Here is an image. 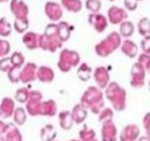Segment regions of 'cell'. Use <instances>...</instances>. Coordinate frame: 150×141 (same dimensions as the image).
<instances>
[{"mask_svg": "<svg viewBox=\"0 0 150 141\" xmlns=\"http://www.w3.org/2000/svg\"><path fill=\"white\" fill-rule=\"evenodd\" d=\"M145 75H146V71L144 66L139 63H135L131 69V81H130L131 86L143 87L145 84Z\"/></svg>", "mask_w": 150, "mask_h": 141, "instance_id": "7", "label": "cell"}, {"mask_svg": "<svg viewBox=\"0 0 150 141\" xmlns=\"http://www.w3.org/2000/svg\"><path fill=\"white\" fill-rule=\"evenodd\" d=\"M6 126H8V124H6V123L2 122V121L0 120V135L4 134V132H6Z\"/></svg>", "mask_w": 150, "mask_h": 141, "instance_id": "45", "label": "cell"}, {"mask_svg": "<svg viewBox=\"0 0 150 141\" xmlns=\"http://www.w3.org/2000/svg\"><path fill=\"white\" fill-rule=\"evenodd\" d=\"M81 104L92 113H100L104 107L103 93L96 86H89L81 96Z\"/></svg>", "mask_w": 150, "mask_h": 141, "instance_id": "2", "label": "cell"}, {"mask_svg": "<svg viewBox=\"0 0 150 141\" xmlns=\"http://www.w3.org/2000/svg\"><path fill=\"white\" fill-rule=\"evenodd\" d=\"M29 94H30V92L28 91V88L26 87L19 88L15 93V99L18 102H21V104H26L29 98Z\"/></svg>", "mask_w": 150, "mask_h": 141, "instance_id": "34", "label": "cell"}, {"mask_svg": "<svg viewBox=\"0 0 150 141\" xmlns=\"http://www.w3.org/2000/svg\"><path fill=\"white\" fill-rule=\"evenodd\" d=\"M55 78V72L47 66H41L37 70V79L42 83H50Z\"/></svg>", "mask_w": 150, "mask_h": 141, "instance_id": "15", "label": "cell"}, {"mask_svg": "<svg viewBox=\"0 0 150 141\" xmlns=\"http://www.w3.org/2000/svg\"><path fill=\"white\" fill-rule=\"evenodd\" d=\"M144 124H145V128L147 130V134L148 136L150 137V112L146 114L144 119Z\"/></svg>", "mask_w": 150, "mask_h": 141, "instance_id": "43", "label": "cell"}, {"mask_svg": "<svg viewBox=\"0 0 150 141\" xmlns=\"http://www.w3.org/2000/svg\"><path fill=\"white\" fill-rule=\"evenodd\" d=\"M71 141H77V140H71Z\"/></svg>", "mask_w": 150, "mask_h": 141, "instance_id": "52", "label": "cell"}, {"mask_svg": "<svg viewBox=\"0 0 150 141\" xmlns=\"http://www.w3.org/2000/svg\"><path fill=\"white\" fill-rule=\"evenodd\" d=\"M15 111V102L10 97H4L0 102V119H8L13 116Z\"/></svg>", "mask_w": 150, "mask_h": 141, "instance_id": "14", "label": "cell"}, {"mask_svg": "<svg viewBox=\"0 0 150 141\" xmlns=\"http://www.w3.org/2000/svg\"><path fill=\"white\" fill-rule=\"evenodd\" d=\"M138 141H150V138L149 137H142L138 139Z\"/></svg>", "mask_w": 150, "mask_h": 141, "instance_id": "47", "label": "cell"}, {"mask_svg": "<svg viewBox=\"0 0 150 141\" xmlns=\"http://www.w3.org/2000/svg\"><path fill=\"white\" fill-rule=\"evenodd\" d=\"M61 47L62 41L58 36L57 24H48L44 29V34L39 35V47L54 53Z\"/></svg>", "mask_w": 150, "mask_h": 141, "instance_id": "1", "label": "cell"}, {"mask_svg": "<svg viewBox=\"0 0 150 141\" xmlns=\"http://www.w3.org/2000/svg\"><path fill=\"white\" fill-rule=\"evenodd\" d=\"M13 119H14V123H15L16 125H24L25 122L27 121L26 110L23 107L15 108V111L13 113Z\"/></svg>", "mask_w": 150, "mask_h": 141, "instance_id": "27", "label": "cell"}, {"mask_svg": "<svg viewBox=\"0 0 150 141\" xmlns=\"http://www.w3.org/2000/svg\"><path fill=\"white\" fill-rule=\"evenodd\" d=\"M123 4L129 11H135L137 9V0H123Z\"/></svg>", "mask_w": 150, "mask_h": 141, "instance_id": "42", "label": "cell"}, {"mask_svg": "<svg viewBox=\"0 0 150 141\" xmlns=\"http://www.w3.org/2000/svg\"><path fill=\"white\" fill-rule=\"evenodd\" d=\"M94 81L97 82L99 88H106L110 84V73L105 67H98L93 73Z\"/></svg>", "mask_w": 150, "mask_h": 141, "instance_id": "13", "label": "cell"}, {"mask_svg": "<svg viewBox=\"0 0 150 141\" xmlns=\"http://www.w3.org/2000/svg\"><path fill=\"white\" fill-rule=\"evenodd\" d=\"M59 123H60V126H61V128L66 129H71L73 126V117H72V113L70 112V111H63L59 114Z\"/></svg>", "mask_w": 150, "mask_h": 141, "instance_id": "23", "label": "cell"}, {"mask_svg": "<svg viewBox=\"0 0 150 141\" xmlns=\"http://www.w3.org/2000/svg\"><path fill=\"white\" fill-rule=\"evenodd\" d=\"M19 74H21V68H17V67H12L8 71V78H9V80L12 83H18V82H21Z\"/></svg>", "mask_w": 150, "mask_h": 141, "instance_id": "36", "label": "cell"}, {"mask_svg": "<svg viewBox=\"0 0 150 141\" xmlns=\"http://www.w3.org/2000/svg\"><path fill=\"white\" fill-rule=\"evenodd\" d=\"M44 12L46 16L52 21V22H58L63 15L62 8L59 3L54 2V1H48L45 3L44 6Z\"/></svg>", "mask_w": 150, "mask_h": 141, "instance_id": "9", "label": "cell"}, {"mask_svg": "<svg viewBox=\"0 0 150 141\" xmlns=\"http://www.w3.org/2000/svg\"><path fill=\"white\" fill-rule=\"evenodd\" d=\"M91 73H92V69L91 67H89L86 63L81 64V66L78 67L77 69V77L81 79V81H88L91 77Z\"/></svg>", "mask_w": 150, "mask_h": 141, "instance_id": "28", "label": "cell"}, {"mask_svg": "<svg viewBox=\"0 0 150 141\" xmlns=\"http://www.w3.org/2000/svg\"><path fill=\"white\" fill-rule=\"evenodd\" d=\"M144 68H145V71L148 72V73L150 74V58L147 60V62H146V63H145Z\"/></svg>", "mask_w": 150, "mask_h": 141, "instance_id": "46", "label": "cell"}, {"mask_svg": "<svg viewBox=\"0 0 150 141\" xmlns=\"http://www.w3.org/2000/svg\"><path fill=\"white\" fill-rule=\"evenodd\" d=\"M79 136H81V141H91V140H93L94 137H96L93 130L88 129V128H85L84 130H81V132H79Z\"/></svg>", "mask_w": 150, "mask_h": 141, "instance_id": "38", "label": "cell"}, {"mask_svg": "<svg viewBox=\"0 0 150 141\" xmlns=\"http://www.w3.org/2000/svg\"><path fill=\"white\" fill-rule=\"evenodd\" d=\"M12 63L10 57H3L0 59V71L8 72L11 68H12Z\"/></svg>", "mask_w": 150, "mask_h": 141, "instance_id": "40", "label": "cell"}, {"mask_svg": "<svg viewBox=\"0 0 150 141\" xmlns=\"http://www.w3.org/2000/svg\"><path fill=\"white\" fill-rule=\"evenodd\" d=\"M148 88H149V92H150V81H149V84H148Z\"/></svg>", "mask_w": 150, "mask_h": 141, "instance_id": "50", "label": "cell"}, {"mask_svg": "<svg viewBox=\"0 0 150 141\" xmlns=\"http://www.w3.org/2000/svg\"><path fill=\"white\" fill-rule=\"evenodd\" d=\"M107 17H108V22L110 24L117 25V24H121L123 21L127 19L128 13L125 9H122L120 6H112L107 11Z\"/></svg>", "mask_w": 150, "mask_h": 141, "instance_id": "10", "label": "cell"}, {"mask_svg": "<svg viewBox=\"0 0 150 141\" xmlns=\"http://www.w3.org/2000/svg\"><path fill=\"white\" fill-rule=\"evenodd\" d=\"M11 32H12L11 24L6 21V17L0 19V36L1 37H8V36L11 35Z\"/></svg>", "mask_w": 150, "mask_h": 141, "instance_id": "32", "label": "cell"}, {"mask_svg": "<svg viewBox=\"0 0 150 141\" xmlns=\"http://www.w3.org/2000/svg\"><path fill=\"white\" fill-rule=\"evenodd\" d=\"M37 70L38 67L35 63H27L25 67L21 70V82L22 83H29V82L35 81L37 79Z\"/></svg>", "mask_w": 150, "mask_h": 141, "instance_id": "12", "label": "cell"}, {"mask_svg": "<svg viewBox=\"0 0 150 141\" xmlns=\"http://www.w3.org/2000/svg\"><path fill=\"white\" fill-rule=\"evenodd\" d=\"M117 129L112 121L104 122L102 127V139L103 141H115Z\"/></svg>", "mask_w": 150, "mask_h": 141, "instance_id": "16", "label": "cell"}, {"mask_svg": "<svg viewBox=\"0 0 150 141\" xmlns=\"http://www.w3.org/2000/svg\"><path fill=\"white\" fill-rule=\"evenodd\" d=\"M110 1H114V0H110Z\"/></svg>", "mask_w": 150, "mask_h": 141, "instance_id": "53", "label": "cell"}, {"mask_svg": "<svg viewBox=\"0 0 150 141\" xmlns=\"http://www.w3.org/2000/svg\"><path fill=\"white\" fill-rule=\"evenodd\" d=\"M11 63L13 67H17V68H22V66L25 64V58L22 52H14V53L10 56Z\"/></svg>", "mask_w": 150, "mask_h": 141, "instance_id": "31", "label": "cell"}, {"mask_svg": "<svg viewBox=\"0 0 150 141\" xmlns=\"http://www.w3.org/2000/svg\"><path fill=\"white\" fill-rule=\"evenodd\" d=\"M106 98L112 102L114 109L117 111H122L125 109V99H127V93L125 89L122 88L117 82H110L107 85L105 91Z\"/></svg>", "mask_w": 150, "mask_h": 141, "instance_id": "3", "label": "cell"}, {"mask_svg": "<svg viewBox=\"0 0 150 141\" xmlns=\"http://www.w3.org/2000/svg\"><path fill=\"white\" fill-rule=\"evenodd\" d=\"M23 43L28 50H35L39 47V35L35 32L28 31L23 36Z\"/></svg>", "mask_w": 150, "mask_h": 141, "instance_id": "17", "label": "cell"}, {"mask_svg": "<svg viewBox=\"0 0 150 141\" xmlns=\"http://www.w3.org/2000/svg\"><path fill=\"white\" fill-rule=\"evenodd\" d=\"M0 141H6V139L3 138V137H1V135H0Z\"/></svg>", "mask_w": 150, "mask_h": 141, "instance_id": "48", "label": "cell"}, {"mask_svg": "<svg viewBox=\"0 0 150 141\" xmlns=\"http://www.w3.org/2000/svg\"><path fill=\"white\" fill-rule=\"evenodd\" d=\"M57 112V104L54 100L42 101L40 108V115L54 116Z\"/></svg>", "mask_w": 150, "mask_h": 141, "instance_id": "20", "label": "cell"}, {"mask_svg": "<svg viewBox=\"0 0 150 141\" xmlns=\"http://www.w3.org/2000/svg\"><path fill=\"white\" fill-rule=\"evenodd\" d=\"M11 50V44L9 41L4 39H0V57H6Z\"/></svg>", "mask_w": 150, "mask_h": 141, "instance_id": "37", "label": "cell"}, {"mask_svg": "<svg viewBox=\"0 0 150 141\" xmlns=\"http://www.w3.org/2000/svg\"><path fill=\"white\" fill-rule=\"evenodd\" d=\"M10 9H11L13 15L17 19H27V16H28L29 8L24 0H11Z\"/></svg>", "mask_w": 150, "mask_h": 141, "instance_id": "8", "label": "cell"}, {"mask_svg": "<svg viewBox=\"0 0 150 141\" xmlns=\"http://www.w3.org/2000/svg\"><path fill=\"white\" fill-rule=\"evenodd\" d=\"M141 47H142V50L144 51V53L150 54V35L146 36V37L142 40Z\"/></svg>", "mask_w": 150, "mask_h": 141, "instance_id": "41", "label": "cell"}, {"mask_svg": "<svg viewBox=\"0 0 150 141\" xmlns=\"http://www.w3.org/2000/svg\"><path fill=\"white\" fill-rule=\"evenodd\" d=\"M56 137V130L52 125H47L41 130V139L43 141H53Z\"/></svg>", "mask_w": 150, "mask_h": 141, "instance_id": "30", "label": "cell"}, {"mask_svg": "<svg viewBox=\"0 0 150 141\" xmlns=\"http://www.w3.org/2000/svg\"><path fill=\"white\" fill-rule=\"evenodd\" d=\"M121 52L123 54H125L129 58H134V57L137 56V53H138V47L137 45L133 42V41L129 40H125L123 42L121 43Z\"/></svg>", "mask_w": 150, "mask_h": 141, "instance_id": "18", "label": "cell"}, {"mask_svg": "<svg viewBox=\"0 0 150 141\" xmlns=\"http://www.w3.org/2000/svg\"><path fill=\"white\" fill-rule=\"evenodd\" d=\"M42 94L39 91H31L29 98L26 102V110L32 116L40 115V108L42 104Z\"/></svg>", "mask_w": 150, "mask_h": 141, "instance_id": "6", "label": "cell"}, {"mask_svg": "<svg viewBox=\"0 0 150 141\" xmlns=\"http://www.w3.org/2000/svg\"><path fill=\"white\" fill-rule=\"evenodd\" d=\"M138 128L135 125H129L122 130L120 140L121 141H133L137 137Z\"/></svg>", "mask_w": 150, "mask_h": 141, "instance_id": "22", "label": "cell"}, {"mask_svg": "<svg viewBox=\"0 0 150 141\" xmlns=\"http://www.w3.org/2000/svg\"><path fill=\"white\" fill-rule=\"evenodd\" d=\"M91 141H97V140H96V139H93V140H91Z\"/></svg>", "mask_w": 150, "mask_h": 141, "instance_id": "51", "label": "cell"}, {"mask_svg": "<svg viewBox=\"0 0 150 141\" xmlns=\"http://www.w3.org/2000/svg\"><path fill=\"white\" fill-rule=\"evenodd\" d=\"M28 28H29L28 19H15V21H14V29H15L16 31L19 32V34H23V32H25Z\"/></svg>", "mask_w": 150, "mask_h": 141, "instance_id": "33", "label": "cell"}, {"mask_svg": "<svg viewBox=\"0 0 150 141\" xmlns=\"http://www.w3.org/2000/svg\"><path fill=\"white\" fill-rule=\"evenodd\" d=\"M138 34L141 36H149L150 35V19L147 17H143L137 23Z\"/></svg>", "mask_w": 150, "mask_h": 141, "instance_id": "29", "label": "cell"}, {"mask_svg": "<svg viewBox=\"0 0 150 141\" xmlns=\"http://www.w3.org/2000/svg\"><path fill=\"white\" fill-rule=\"evenodd\" d=\"M121 36L119 35L118 32L112 31L104 40L101 41L100 43H98L94 47V50L99 56L107 57L114 51L121 47Z\"/></svg>", "mask_w": 150, "mask_h": 141, "instance_id": "4", "label": "cell"}, {"mask_svg": "<svg viewBox=\"0 0 150 141\" xmlns=\"http://www.w3.org/2000/svg\"><path fill=\"white\" fill-rule=\"evenodd\" d=\"M88 22L91 26H93V28L98 32H103L107 28L108 21L103 14L100 13H91L88 16Z\"/></svg>", "mask_w": 150, "mask_h": 141, "instance_id": "11", "label": "cell"}, {"mask_svg": "<svg viewBox=\"0 0 150 141\" xmlns=\"http://www.w3.org/2000/svg\"><path fill=\"white\" fill-rule=\"evenodd\" d=\"M133 34H134V25L132 24V22L123 21V22L120 24L119 35L123 38H129V37H131Z\"/></svg>", "mask_w": 150, "mask_h": 141, "instance_id": "26", "label": "cell"}, {"mask_svg": "<svg viewBox=\"0 0 150 141\" xmlns=\"http://www.w3.org/2000/svg\"><path fill=\"white\" fill-rule=\"evenodd\" d=\"M58 27V36H59L60 40L62 42L69 40L70 36H71V26L68 24L67 22H60L57 24Z\"/></svg>", "mask_w": 150, "mask_h": 141, "instance_id": "24", "label": "cell"}, {"mask_svg": "<svg viewBox=\"0 0 150 141\" xmlns=\"http://www.w3.org/2000/svg\"><path fill=\"white\" fill-rule=\"evenodd\" d=\"M6 1H9V0H0V2H6Z\"/></svg>", "mask_w": 150, "mask_h": 141, "instance_id": "49", "label": "cell"}, {"mask_svg": "<svg viewBox=\"0 0 150 141\" xmlns=\"http://www.w3.org/2000/svg\"><path fill=\"white\" fill-rule=\"evenodd\" d=\"M6 135V141H23L22 134L19 132V129L17 128V126L14 124H8L6 129L4 132Z\"/></svg>", "mask_w": 150, "mask_h": 141, "instance_id": "19", "label": "cell"}, {"mask_svg": "<svg viewBox=\"0 0 150 141\" xmlns=\"http://www.w3.org/2000/svg\"><path fill=\"white\" fill-rule=\"evenodd\" d=\"M71 113H72V117L74 123H77V124L83 123L86 120V117H87V109L84 108L81 104H76L73 108Z\"/></svg>", "mask_w": 150, "mask_h": 141, "instance_id": "21", "label": "cell"}, {"mask_svg": "<svg viewBox=\"0 0 150 141\" xmlns=\"http://www.w3.org/2000/svg\"><path fill=\"white\" fill-rule=\"evenodd\" d=\"M112 111L110 108H105V109H102L100 112V116H99V120L101 122H107V121H112Z\"/></svg>", "mask_w": 150, "mask_h": 141, "instance_id": "39", "label": "cell"}, {"mask_svg": "<svg viewBox=\"0 0 150 141\" xmlns=\"http://www.w3.org/2000/svg\"><path fill=\"white\" fill-rule=\"evenodd\" d=\"M137 1H141V0H137Z\"/></svg>", "mask_w": 150, "mask_h": 141, "instance_id": "54", "label": "cell"}, {"mask_svg": "<svg viewBox=\"0 0 150 141\" xmlns=\"http://www.w3.org/2000/svg\"><path fill=\"white\" fill-rule=\"evenodd\" d=\"M149 58H150V54L143 53V54H141V55L138 56V63L144 66L145 63H146V62H147V60L149 59Z\"/></svg>", "mask_w": 150, "mask_h": 141, "instance_id": "44", "label": "cell"}, {"mask_svg": "<svg viewBox=\"0 0 150 141\" xmlns=\"http://www.w3.org/2000/svg\"><path fill=\"white\" fill-rule=\"evenodd\" d=\"M81 62V56L75 51L64 49L60 52L59 60H58V68L60 71L68 72L72 69L73 67H76Z\"/></svg>", "mask_w": 150, "mask_h": 141, "instance_id": "5", "label": "cell"}, {"mask_svg": "<svg viewBox=\"0 0 150 141\" xmlns=\"http://www.w3.org/2000/svg\"><path fill=\"white\" fill-rule=\"evenodd\" d=\"M86 9L92 13H98L101 10L102 3L100 0H86Z\"/></svg>", "mask_w": 150, "mask_h": 141, "instance_id": "35", "label": "cell"}, {"mask_svg": "<svg viewBox=\"0 0 150 141\" xmlns=\"http://www.w3.org/2000/svg\"><path fill=\"white\" fill-rule=\"evenodd\" d=\"M61 6L70 12L77 13L83 8L81 0H61Z\"/></svg>", "mask_w": 150, "mask_h": 141, "instance_id": "25", "label": "cell"}]
</instances>
